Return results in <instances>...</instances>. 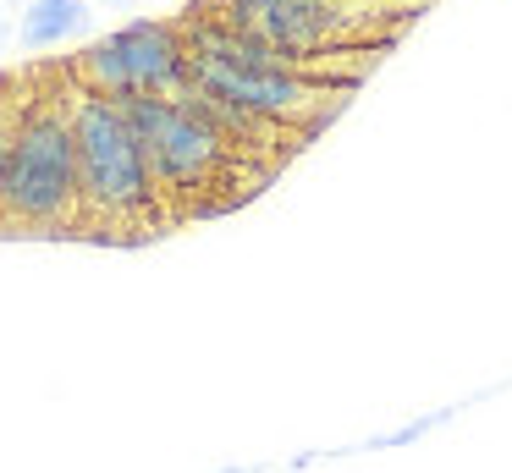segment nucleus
Returning a JSON list of instances; mask_svg holds the SVG:
<instances>
[{"mask_svg":"<svg viewBox=\"0 0 512 473\" xmlns=\"http://www.w3.org/2000/svg\"><path fill=\"white\" fill-rule=\"evenodd\" d=\"M72 138H78V198L83 220L78 226H155L166 215V193L155 187V171L144 160L133 121H127L122 99L89 94L72 83Z\"/></svg>","mask_w":512,"mask_h":473,"instance_id":"nucleus-2","label":"nucleus"},{"mask_svg":"<svg viewBox=\"0 0 512 473\" xmlns=\"http://www.w3.org/2000/svg\"><path fill=\"white\" fill-rule=\"evenodd\" d=\"M78 138H72V105L61 94L17 99L12 149H6V182H0V226L56 231L78 226Z\"/></svg>","mask_w":512,"mask_h":473,"instance_id":"nucleus-3","label":"nucleus"},{"mask_svg":"<svg viewBox=\"0 0 512 473\" xmlns=\"http://www.w3.org/2000/svg\"><path fill=\"white\" fill-rule=\"evenodd\" d=\"M127 121H133L155 187L166 198H199L210 187H237L248 176V154L215 127L210 110L193 99V88L166 99H127ZM237 193H248V187H237Z\"/></svg>","mask_w":512,"mask_h":473,"instance_id":"nucleus-4","label":"nucleus"},{"mask_svg":"<svg viewBox=\"0 0 512 473\" xmlns=\"http://www.w3.org/2000/svg\"><path fill=\"white\" fill-rule=\"evenodd\" d=\"M94 22V0H28L17 17V39L23 50H61V44L83 39Z\"/></svg>","mask_w":512,"mask_h":473,"instance_id":"nucleus-7","label":"nucleus"},{"mask_svg":"<svg viewBox=\"0 0 512 473\" xmlns=\"http://www.w3.org/2000/svg\"><path fill=\"white\" fill-rule=\"evenodd\" d=\"M12 121H17V99H0V182H6V149H12Z\"/></svg>","mask_w":512,"mask_h":473,"instance_id":"nucleus-8","label":"nucleus"},{"mask_svg":"<svg viewBox=\"0 0 512 473\" xmlns=\"http://www.w3.org/2000/svg\"><path fill=\"white\" fill-rule=\"evenodd\" d=\"M72 83L105 99H166L188 94V33L166 17H133L100 33L72 61Z\"/></svg>","mask_w":512,"mask_h":473,"instance_id":"nucleus-5","label":"nucleus"},{"mask_svg":"<svg viewBox=\"0 0 512 473\" xmlns=\"http://www.w3.org/2000/svg\"><path fill=\"white\" fill-rule=\"evenodd\" d=\"M188 88L210 105L243 110V116L281 127L292 138H309L342 110L347 83L314 77L309 66L276 55L270 44L226 28L215 17L188 22Z\"/></svg>","mask_w":512,"mask_h":473,"instance_id":"nucleus-1","label":"nucleus"},{"mask_svg":"<svg viewBox=\"0 0 512 473\" xmlns=\"http://www.w3.org/2000/svg\"><path fill=\"white\" fill-rule=\"evenodd\" d=\"M215 22L270 44L276 55L325 77L320 55H336L369 28V0H221Z\"/></svg>","mask_w":512,"mask_h":473,"instance_id":"nucleus-6","label":"nucleus"}]
</instances>
